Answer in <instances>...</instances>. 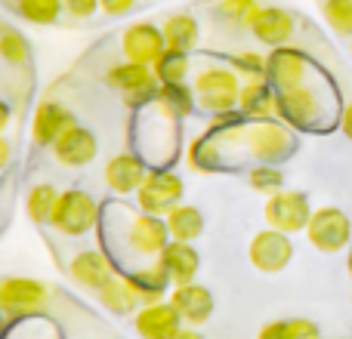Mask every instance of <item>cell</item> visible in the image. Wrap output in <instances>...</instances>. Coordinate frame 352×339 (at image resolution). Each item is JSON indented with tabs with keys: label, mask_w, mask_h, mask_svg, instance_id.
Wrapping results in <instances>:
<instances>
[{
	"label": "cell",
	"mask_w": 352,
	"mask_h": 339,
	"mask_svg": "<svg viewBox=\"0 0 352 339\" xmlns=\"http://www.w3.org/2000/svg\"><path fill=\"white\" fill-rule=\"evenodd\" d=\"M195 93H198V105L213 115H226V111L238 108V71L226 65H207L195 74Z\"/></svg>",
	"instance_id": "1"
},
{
	"label": "cell",
	"mask_w": 352,
	"mask_h": 339,
	"mask_svg": "<svg viewBox=\"0 0 352 339\" xmlns=\"http://www.w3.org/2000/svg\"><path fill=\"white\" fill-rule=\"evenodd\" d=\"M105 80H109V86H115V90L121 93L130 108L155 102V96H158V90H161L158 74L148 65H140V62H130V59L121 62V65H111L109 71H105Z\"/></svg>",
	"instance_id": "2"
},
{
	"label": "cell",
	"mask_w": 352,
	"mask_h": 339,
	"mask_svg": "<svg viewBox=\"0 0 352 339\" xmlns=\"http://www.w3.org/2000/svg\"><path fill=\"white\" fill-rule=\"evenodd\" d=\"M306 237L322 253H340L352 244V222L340 207H318L306 225Z\"/></svg>",
	"instance_id": "3"
},
{
	"label": "cell",
	"mask_w": 352,
	"mask_h": 339,
	"mask_svg": "<svg viewBox=\"0 0 352 339\" xmlns=\"http://www.w3.org/2000/svg\"><path fill=\"white\" fill-rule=\"evenodd\" d=\"M96 216H99V204L93 200V194L72 188V191L59 194L50 225H56L68 237H78V235H87L96 225Z\"/></svg>",
	"instance_id": "4"
},
{
	"label": "cell",
	"mask_w": 352,
	"mask_h": 339,
	"mask_svg": "<svg viewBox=\"0 0 352 339\" xmlns=\"http://www.w3.org/2000/svg\"><path fill=\"white\" fill-rule=\"evenodd\" d=\"M263 216H266L269 229H278V231H285V235H297V231H306V225H309L312 207L303 191H287V188H281V191L266 198Z\"/></svg>",
	"instance_id": "5"
},
{
	"label": "cell",
	"mask_w": 352,
	"mask_h": 339,
	"mask_svg": "<svg viewBox=\"0 0 352 339\" xmlns=\"http://www.w3.org/2000/svg\"><path fill=\"white\" fill-rule=\"evenodd\" d=\"M142 213H152V216L164 219L173 207H179L182 200V179L170 170H148L146 182L136 191Z\"/></svg>",
	"instance_id": "6"
},
{
	"label": "cell",
	"mask_w": 352,
	"mask_h": 339,
	"mask_svg": "<svg viewBox=\"0 0 352 339\" xmlns=\"http://www.w3.org/2000/svg\"><path fill=\"white\" fill-rule=\"evenodd\" d=\"M278 115L291 127L316 130L324 121V102L309 84H300L291 90H278Z\"/></svg>",
	"instance_id": "7"
},
{
	"label": "cell",
	"mask_w": 352,
	"mask_h": 339,
	"mask_svg": "<svg viewBox=\"0 0 352 339\" xmlns=\"http://www.w3.org/2000/svg\"><path fill=\"white\" fill-rule=\"evenodd\" d=\"M248 256H250V266L263 274H278L291 266L294 259V244H291V235L278 229H263L254 235L248 247Z\"/></svg>",
	"instance_id": "8"
},
{
	"label": "cell",
	"mask_w": 352,
	"mask_h": 339,
	"mask_svg": "<svg viewBox=\"0 0 352 339\" xmlns=\"http://www.w3.org/2000/svg\"><path fill=\"white\" fill-rule=\"evenodd\" d=\"M47 305V287L31 278H6L0 281V312L6 318L34 315Z\"/></svg>",
	"instance_id": "9"
},
{
	"label": "cell",
	"mask_w": 352,
	"mask_h": 339,
	"mask_svg": "<svg viewBox=\"0 0 352 339\" xmlns=\"http://www.w3.org/2000/svg\"><path fill=\"white\" fill-rule=\"evenodd\" d=\"M248 145H250V154H256L263 164H275V161L291 158L297 142H294L291 130L269 117V121H256L248 130Z\"/></svg>",
	"instance_id": "10"
},
{
	"label": "cell",
	"mask_w": 352,
	"mask_h": 339,
	"mask_svg": "<svg viewBox=\"0 0 352 339\" xmlns=\"http://www.w3.org/2000/svg\"><path fill=\"white\" fill-rule=\"evenodd\" d=\"M121 49H124V56H127L130 62H140V65L152 68L167 49L164 31L155 28L152 22L130 25V28L121 34Z\"/></svg>",
	"instance_id": "11"
},
{
	"label": "cell",
	"mask_w": 352,
	"mask_h": 339,
	"mask_svg": "<svg viewBox=\"0 0 352 339\" xmlns=\"http://www.w3.org/2000/svg\"><path fill=\"white\" fill-rule=\"evenodd\" d=\"M294 16L287 10H281V6H260V10L254 12V19L248 22L250 34L256 37L260 43H266V47H285L287 40L294 37Z\"/></svg>",
	"instance_id": "12"
},
{
	"label": "cell",
	"mask_w": 352,
	"mask_h": 339,
	"mask_svg": "<svg viewBox=\"0 0 352 339\" xmlns=\"http://www.w3.org/2000/svg\"><path fill=\"white\" fill-rule=\"evenodd\" d=\"M269 84L275 90H291L309 80V59L300 49L291 47H275V53L269 56V71H266Z\"/></svg>",
	"instance_id": "13"
},
{
	"label": "cell",
	"mask_w": 352,
	"mask_h": 339,
	"mask_svg": "<svg viewBox=\"0 0 352 339\" xmlns=\"http://www.w3.org/2000/svg\"><path fill=\"white\" fill-rule=\"evenodd\" d=\"M170 241V231H167V222L161 216H152V213H142V216H133L127 225V244L133 253L140 256H158L161 250Z\"/></svg>",
	"instance_id": "14"
},
{
	"label": "cell",
	"mask_w": 352,
	"mask_h": 339,
	"mask_svg": "<svg viewBox=\"0 0 352 339\" xmlns=\"http://www.w3.org/2000/svg\"><path fill=\"white\" fill-rule=\"evenodd\" d=\"M133 327L142 339H173L182 330V318L173 303H152L136 312Z\"/></svg>",
	"instance_id": "15"
},
{
	"label": "cell",
	"mask_w": 352,
	"mask_h": 339,
	"mask_svg": "<svg viewBox=\"0 0 352 339\" xmlns=\"http://www.w3.org/2000/svg\"><path fill=\"white\" fill-rule=\"evenodd\" d=\"M96 152H99V142H96V136H93V130L80 127V124L68 127L65 133L56 139V145H53L56 161H59V164H65V167H87V164H93Z\"/></svg>",
	"instance_id": "16"
},
{
	"label": "cell",
	"mask_w": 352,
	"mask_h": 339,
	"mask_svg": "<svg viewBox=\"0 0 352 339\" xmlns=\"http://www.w3.org/2000/svg\"><path fill=\"white\" fill-rule=\"evenodd\" d=\"M74 117L65 105L59 102H41L34 111V121H31V139L37 148H53L56 139L65 133L68 127H74Z\"/></svg>",
	"instance_id": "17"
},
{
	"label": "cell",
	"mask_w": 352,
	"mask_h": 339,
	"mask_svg": "<svg viewBox=\"0 0 352 339\" xmlns=\"http://www.w3.org/2000/svg\"><path fill=\"white\" fill-rule=\"evenodd\" d=\"M158 266L167 272L173 287H182V284H192L195 274H198V250L186 241H167V247L158 253Z\"/></svg>",
	"instance_id": "18"
},
{
	"label": "cell",
	"mask_w": 352,
	"mask_h": 339,
	"mask_svg": "<svg viewBox=\"0 0 352 339\" xmlns=\"http://www.w3.org/2000/svg\"><path fill=\"white\" fill-rule=\"evenodd\" d=\"M68 278H72L78 287H84V290L99 293L111 278H115V272H111L109 259H105L99 250H84V253H78L72 259V266H68Z\"/></svg>",
	"instance_id": "19"
},
{
	"label": "cell",
	"mask_w": 352,
	"mask_h": 339,
	"mask_svg": "<svg viewBox=\"0 0 352 339\" xmlns=\"http://www.w3.org/2000/svg\"><path fill=\"white\" fill-rule=\"evenodd\" d=\"M170 303H173V309L179 312L182 324H192V327L210 321V315H213V293L207 290V287L195 284V281L192 284L173 287Z\"/></svg>",
	"instance_id": "20"
},
{
	"label": "cell",
	"mask_w": 352,
	"mask_h": 339,
	"mask_svg": "<svg viewBox=\"0 0 352 339\" xmlns=\"http://www.w3.org/2000/svg\"><path fill=\"white\" fill-rule=\"evenodd\" d=\"M146 176L148 170L142 164V158H136V154H115L105 164V182L118 194H136L140 185L146 182Z\"/></svg>",
	"instance_id": "21"
},
{
	"label": "cell",
	"mask_w": 352,
	"mask_h": 339,
	"mask_svg": "<svg viewBox=\"0 0 352 339\" xmlns=\"http://www.w3.org/2000/svg\"><path fill=\"white\" fill-rule=\"evenodd\" d=\"M238 108L254 121H269L272 115H278V90L269 80H250L238 93Z\"/></svg>",
	"instance_id": "22"
},
{
	"label": "cell",
	"mask_w": 352,
	"mask_h": 339,
	"mask_svg": "<svg viewBox=\"0 0 352 339\" xmlns=\"http://www.w3.org/2000/svg\"><path fill=\"white\" fill-rule=\"evenodd\" d=\"M96 296H99V305H102L105 312H111V315H133V312H140V305H142L140 293H136V287L130 284V278H118V274L96 293Z\"/></svg>",
	"instance_id": "23"
},
{
	"label": "cell",
	"mask_w": 352,
	"mask_h": 339,
	"mask_svg": "<svg viewBox=\"0 0 352 339\" xmlns=\"http://www.w3.org/2000/svg\"><path fill=\"white\" fill-rule=\"evenodd\" d=\"M164 222H167V231H170V241L192 244V241H198L201 231H204V216H201V210L192 204L173 207V210L164 216Z\"/></svg>",
	"instance_id": "24"
},
{
	"label": "cell",
	"mask_w": 352,
	"mask_h": 339,
	"mask_svg": "<svg viewBox=\"0 0 352 339\" xmlns=\"http://www.w3.org/2000/svg\"><path fill=\"white\" fill-rule=\"evenodd\" d=\"M161 31H164L167 49H179V53H192L201 40V28L188 12H173Z\"/></svg>",
	"instance_id": "25"
},
{
	"label": "cell",
	"mask_w": 352,
	"mask_h": 339,
	"mask_svg": "<svg viewBox=\"0 0 352 339\" xmlns=\"http://www.w3.org/2000/svg\"><path fill=\"white\" fill-rule=\"evenodd\" d=\"M127 278H130V284L136 287V293H140L142 305L161 303V296H164L167 284H170L167 272L158 266V262H155V266H148V268H140V272H130Z\"/></svg>",
	"instance_id": "26"
},
{
	"label": "cell",
	"mask_w": 352,
	"mask_h": 339,
	"mask_svg": "<svg viewBox=\"0 0 352 339\" xmlns=\"http://www.w3.org/2000/svg\"><path fill=\"white\" fill-rule=\"evenodd\" d=\"M62 191H56L50 182H37L28 194H25V213L34 225H43L53 219V210H56V200H59Z\"/></svg>",
	"instance_id": "27"
},
{
	"label": "cell",
	"mask_w": 352,
	"mask_h": 339,
	"mask_svg": "<svg viewBox=\"0 0 352 339\" xmlns=\"http://www.w3.org/2000/svg\"><path fill=\"white\" fill-rule=\"evenodd\" d=\"M155 102L167 117H182L192 111V90L186 84H161Z\"/></svg>",
	"instance_id": "28"
},
{
	"label": "cell",
	"mask_w": 352,
	"mask_h": 339,
	"mask_svg": "<svg viewBox=\"0 0 352 339\" xmlns=\"http://www.w3.org/2000/svg\"><path fill=\"white\" fill-rule=\"evenodd\" d=\"M188 53H179V49H164L158 62L152 65V71L158 74L161 84H186L188 78Z\"/></svg>",
	"instance_id": "29"
},
{
	"label": "cell",
	"mask_w": 352,
	"mask_h": 339,
	"mask_svg": "<svg viewBox=\"0 0 352 339\" xmlns=\"http://www.w3.org/2000/svg\"><path fill=\"white\" fill-rule=\"evenodd\" d=\"M12 6H16L19 16L34 25H53L56 19H59V12L65 10L62 0H16Z\"/></svg>",
	"instance_id": "30"
},
{
	"label": "cell",
	"mask_w": 352,
	"mask_h": 339,
	"mask_svg": "<svg viewBox=\"0 0 352 339\" xmlns=\"http://www.w3.org/2000/svg\"><path fill=\"white\" fill-rule=\"evenodd\" d=\"M322 16L337 34L352 37V0H324Z\"/></svg>",
	"instance_id": "31"
},
{
	"label": "cell",
	"mask_w": 352,
	"mask_h": 339,
	"mask_svg": "<svg viewBox=\"0 0 352 339\" xmlns=\"http://www.w3.org/2000/svg\"><path fill=\"white\" fill-rule=\"evenodd\" d=\"M248 185L254 188V191H260V194H275V191H281V185H285V176H281V170H275L272 164H260V167H254L248 173Z\"/></svg>",
	"instance_id": "32"
},
{
	"label": "cell",
	"mask_w": 352,
	"mask_h": 339,
	"mask_svg": "<svg viewBox=\"0 0 352 339\" xmlns=\"http://www.w3.org/2000/svg\"><path fill=\"white\" fill-rule=\"evenodd\" d=\"M0 56H3L10 65H28L31 49L19 31H0Z\"/></svg>",
	"instance_id": "33"
},
{
	"label": "cell",
	"mask_w": 352,
	"mask_h": 339,
	"mask_svg": "<svg viewBox=\"0 0 352 339\" xmlns=\"http://www.w3.org/2000/svg\"><path fill=\"white\" fill-rule=\"evenodd\" d=\"M256 10H260L256 0H219L217 3L219 19H226L229 25H248Z\"/></svg>",
	"instance_id": "34"
},
{
	"label": "cell",
	"mask_w": 352,
	"mask_h": 339,
	"mask_svg": "<svg viewBox=\"0 0 352 339\" xmlns=\"http://www.w3.org/2000/svg\"><path fill=\"white\" fill-rule=\"evenodd\" d=\"M232 65H235V71H241L250 80H266V71H269V59H263L260 53H241L235 56Z\"/></svg>",
	"instance_id": "35"
},
{
	"label": "cell",
	"mask_w": 352,
	"mask_h": 339,
	"mask_svg": "<svg viewBox=\"0 0 352 339\" xmlns=\"http://www.w3.org/2000/svg\"><path fill=\"white\" fill-rule=\"evenodd\" d=\"M62 6L72 19H90L99 10V0H62Z\"/></svg>",
	"instance_id": "36"
},
{
	"label": "cell",
	"mask_w": 352,
	"mask_h": 339,
	"mask_svg": "<svg viewBox=\"0 0 352 339\" xmlns=\"http://www.w3.org/2000/svg\"><path fill=\"white\" fill-rule=\"evenodd\" d=\"M291 336L294 339H322V330H318V324L306 321V318H291Z\"/></svg>",
	"instance_id": "37"
},
{
	"label": "cell",
	"mask_w": 352,
	"mask_h": 339,
	"mask_svg": "<svg viewBox=\"0 0 352 339\" xmlns=\"http://www.w3.org/2000/svg\"><path fill=\"white\" fill-rule=\"evenodd\" d=\"M256 339H294L291 336V324L287 321H269V324H263L260 327Z\"/></svg>",
	"instance_id": "38"
},
{
	"label": "cell",
	"mask_w": 352,
	"mask_h": 339,
	"mask_svg": "<svg viewBox=\"0 0 352 339\" xmlns=\"http://www.w3.org/2000/svg\"><path fill=\"white\" fill-rule=\"evenodd\" d=\"M136 6V0H99V10L109 12V16H127Z\"/></svg>",
	"instance_id": "39"
},
{
	"label": "cell",
	"mask_w": 352,
	"mask_h": 339,
	"mask_svg": "<svg viewBox=\"0 0 352 339\" xmlns=\"http://www.w3.org/2000/svg\"><path fill=\"white\" fill-rule=\"evenodd\" d=\"M10 161H12V145L3 139V136H0V173L10 167Z\"/></svg>",
	"instance_id": "40"
},
{
	"label": "cell",
	"mask_w": 352,
	"mask_h": 339,
	"mask_svg": "<svg viewBox=\"0 0 352 339\" xmlns=\"http://www.w3.org/2000/svg\"><path fill=\"white\" fill-rule=\"evenodd\" d=\"M340 127L343 133H346V139H352V102L343 108V117H340Z\"/></svg>",
	"instance_id": "41"
},
{
	"label": "cell",
	"mask_w": 352,
	"mask_h": 339,
	"mask_svg": "<svg viewBox=\"0 0 352 339\" xmlns=\"http://www.w3.org/2000/svg\"><path fill=\"white\" fill-rule=\"evenodd\" d=\"M10 117H12V111H10V105L0 99V133H3L6 127H10Z\"/></svg>",
	"instance_id": "42"
},
{
	"label": "cell",
	"mask_w": 352,
	"mask_h": 339,
	"mask_svg": "<svg viewBox=\"0 0 352 339\" xmlns=\"http://www.w3.org/2000/svg\"><path fill=\"white\" fill-rule=\"evenodd\" d=\"M173 339H204V336H201V334H198V330H195V327H182L179 334L173 336Z\"/></svg>",
	"instance_id": "43"
},
{
	"label": "cell",
	"mask_w": 352,
	"mask_h": 339,
	"mask_svg": "<svg viewBox=\"0 0 352 339\" xmlns=\"http://www.w3.org/2000/svg\"><path fill=\"white\" fill-rule=\"evenodd\" d=\"M346 268H349V274H352V247H349V256H346Z\"/></svg>",
	"instance_id": "44"
},
{
	"label": "cell",
	"mask_w": 352,
	"mask_h": 339,
	"mask_svg": "<svg viewBox=\"0 0 352 339\" xmlns=\"http://www.w3.org/2000/svg\"><path fill=\"white\" fill-rule=\"evenodd\" d=\"M0 334H3V318H0Z\"/></svg>",
	"instance_id": "45"
},
{
	"label": "cell",
	"mask_w": 352,
	"mask_h": 339,
	"mask_svg": "<svg viewBox=\"0 0 352 339\" xmlns=\"http://www.w3.org/2000/svg\"><path fill=\"white\" fill-rule=\"evenodd\" d=\"M349 49H352V37H349Z\"/></svg>",
	"instance_id": "46"
}]
</instances>
